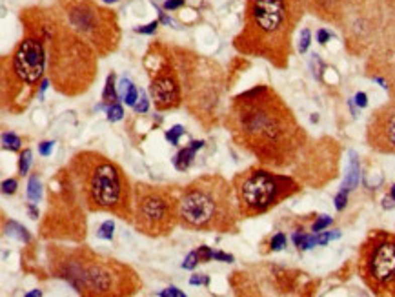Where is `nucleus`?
<instances>
[{
	"label": "nucleus",
	"instance_id": "nucleus-1",
	"mask_svg": "<svg viewBox=\"0 0 395 297\" xmlns=\"http://www.w3.org/2000/svg\"><path fill=\"white\" fill-rule=\"evenodd\" d=\"M224 126L239 148L266 168H288L308 139L284 99L264 84L231 99Z\"/></svg>",
	"mask_w": 395,
	"mask_h": 297
},
{
	"label": "nucleus",
	"instance_id": "nucleus-2",
	"mask_svg": "<svg viewBox=\"0 0 395 297\" xmlns=\"http://www.w3.org/2000/svg\"><path fill=\"white\" fill-rule=\"evenodd\" d=\"M24 35L40 39L48 53L53 88L66 97L86 93L99 73L97 51L67 24L58 6H33L20 11Z\"/></svg>",
	"mask_w": 395,
	"mask_h": 297
},
{
	"label": "nucleus",
	"instance_id": "nucleus-3",
	"mask_svg": "<svg viewBox=\"0 0 395 297\" xmlns=\"http://www.w3.org/2000/svg\"><path fill=\"white\" fill-rule=\"evenodd\" d=\"M304 10V0H246L243 29L233 39V48L282 69L290 62L293 31Z\"/></svg>",
	"mask_w": 395,
	"mask_h": 297
},
{
	"label": "nucleus",
	"instance_id": "nucleus-4",
	"mask_svg": "<svg viewBox=\"0 0 395 297\" xmlns=\"http://www.w3.org/2000/svg\"><path fill=\"white\" fill-rule=\"evenodd\" d=\"M49 270L81 295H133L142 283L129 264L95 254L90 248H48Z\"/></svg>",
	"mask_w": 395,
	"mask_h": 297
},
{
	"label": "nucleus",
	"instance_id": "nucleus-5",
	"mask_svg": "<svg viewBox=\"0 0 395 297\" xmlns=\"http://www.w3.org/2000/svg\"><path fill=\"white\" fill-rule=\"evenodd\" d=\"M67 170L86 210L133 222V188L120 164L99 152L84 150L73 155Z\"/></svg>",
	"mask_w": 395,
	"mask_h": 297
},
{
	"label": "nucleus",
	"instance_id": "nucleus-6",
	"mask_svg": "<svg viewBox=\"0 0 395 297\" xmlns=\"http://www.w3.org/2000/svg\"><path fill=\"white\" fill-rule=\"evenodd\" d=\"M239 217L233 184L222 175H200L181 192V226L186 230L233 234Z\"/></svg>",
	"mask_w": 395,
	"mask_h": 297
},
{
	"label": "nucleus",
	"instance_id": "nucleus-7",
	"mask_svg": "<svg viewBox=\"0 0 395 297\" xmlns=\"http://www.w3.org/2000/svg\"><path fill=\"white\" fill-rule=\"evenodd\" d=\"M182 82L184 104L206 128L217 124L224 93V69L211 58L182 48H172Z\"/></svg>",
	"mask_w": 395,
	"mask_h": 297
},
{
	"label": "nucleus",
	"instance_id": "nucleus-8",
	"mask_svg": "<svg viewBox=\"0 0 395 297\" xmlns=\"http://www.w3.org/2000/svg\"><path fill=\"white\" fill-rule=\"evenodd\" d=\"M48 53L40 39L24 35L15 49L2 58V104L19 115L31 104L44 82Z\"/></svg>",
	"mask_w": 395,
	"mask_h": 297
},
{
	"label": "nucleus",
	"instance_id": "nucleus-9",
	"mask_svg": "<svg viewBox=\"0 0 395 297\" xmlns=\"http://www.w3.org/2000/svg\"><path fill=\"white\" fill-rule=\"evenodd\" d=\"M231 184L243 219L264 215L300 192V184L291 175L277 173L266 166H250L235 173Z\"/></svg>",
	"mask_w": 395,
	"mask_h": 297
},
{
	"label": "nucleus",
	"instance_id": "nucleus-10",
	"mask_svg": "<svg viewBox=\"0 0 395 297\" xmlns=\"http://www.w3.org/2000/svg\"><path fill=\"white\" fill-rule=\"evenodd\" d=\"M67 24L95 49L99 57H108L119 48L120 26L117 13L95 0H57Z\"/></svg>",
	"mask_w": 395,
	"mask_h": 297
},
{
	"label": "nucleus",
	"instance_id": "nucleus-11",
	"mask_svg": "<svg viewBox=\"0 0 395 297\" xmlns=\"http://www.w3.org/2000/svg\"><path fill=\"white\" fill-rule=\"evenodd\" d=\"M181 225V195L173 188L137 182L133 186V226L146 237H168Z\"/></svg>",
	"mask_w": 395,
	"mask_h": 297
},
{
	"label": "nucleus",
	"instance_id": "nucleus-12",
	"mask_svg": "<svg viewBox=\"0 0 395 297\" xmlns=\"http://www.w3.org/2000/svg\"><path fill=\"white\" fill-rule=\"evenodd\" d=\"M359 275L375 295L395 297V234L373 230L359 250Z\"/></svg>",
	"mask_w": 395,
	"mask_h": 297
},
{
	"label": "nucleus",
	"instance_id": "nucleus-13",
	"mask_svg": "<svg viewBox=\"0 0 395 297\" xmlns=\"http://www.w3.org/2000/svg\"><path fill=\"white\" fill-rule=\"evenodd\" d=\"M144 67L149 77V95L159 111L181 108L184 102L179 67L173 58L172 46L153 42L144 57Z\"/></svg>",
	"mask_w": 395,
	"mask_h": 297
},
{
	"label": "nucleus",
	"instance_id": "nucleus-14",
	"mask_svg": "<svg viewBox=\"0 0 395 297\" xmlns=\"http://www.w3.org/2000/svg\"><path fill=\"white\" fill-rule=\"evenodd\" d=\"M366 140L379 154H395V101L371 113L366 128Z\"/></svg>",
	"mask_w": 395,
	"mask_h": 297
},
{
	"label": "nucleus",
	"instance_id": "nucleus-15",
	"mask_svg": "<svg viewBox=\"0 0 395 297\" xmlns=\"http://www.w3.org/2000/svg\"><path fill=\"white\" fill-rule=\"evenodd\" d=\"M306 10L330 24H344L348 0H304Z\"/></svg>",
	"mask_w": 395,
	"mask_h": 297
},
{
	"label": "nucleus",
	"instance_id": "nucleus-16",
	"mask_svg": "<svg viewBox=\"0 0 395 297\" xmlns=\"http://www.w3.org/2000/svg\"><path fill=\"white\" fill-rule=\"evenodd\" d=\"M202 146H204V140H193L190 146H186L184 150H181V152L175 155V159H173L175 168L181 170V172L190 168L191 163H193V159H195V154L202 148Z\"/></svg>",
	"mask_w": 395,
	"mask_h": 297
},
{
	"label": "nucleus",
	"instance_id": "nucleus-17",
	"mask_svg": "<svg viewBox=\"0 0 395 297\" xmlns=\"http://www.w3.org/2000/svg\"><path fill=\"white\" fill-rule=\"evenodd\" d=\"M352 155V161H350V170H348V177L346 181H344L343 184V190H346V192H350V190H353V188L357 186L359 182V163H357V157H355V154H350Z\"/></svg>",
	"mask_w": 395,
	"mask_h": 297
},
{
	"label": "nucleus",
	"instance_id": "nucleus-18",
	"mask_svg": "<svg viewBox=\"0 0 395 297\" xmlns=\"http://www.w3.org/2000/svg\"><path fill=\"white\" fill-rule=\"evenodd\" d=\"M6 234L11 235V237H19L20 241H26V243H29V239H31V235H29V232L26 230L24 226L17 225L13 220L10 225H6Z\"/></svg>",
	"mask_w": 395,
	"mask_h": 297
},
{
	"label": "nucleus",
	"instance_id": "nucleus-19",
	"mask_svg": "<svg viewBox=\"0 0 395 297\" xmlns=\"http://www.w3.org/2000/svg\"><path fill=\"white\" fill-rule=\"evenodd\" d=\"M102 101L108 102V104H113V101H117V90H115V73H110V75H108L104 93H102Z\"/></svg>",
	"mask_w": 395,
	"mask_h": 297
},
{
	"label": "nucleus",
	"instance_id": "nucleus-20",
	"mask_svg": "<svg viewBox=\"0 0 395 297\" xmlns=\"http://www.w3.org/2000/svg\"><path fill=\"white\" fill-rule=\"evenodd\" d=\"M293 243L299 250H308L311 246L317 245V235H306V234H295L293 235Z\"/></svg>",
	"mask_w": 395,
	"mask_h": 297
},
{
	"label": "nucleus",
	"instance_id": "nucleus-21",
	"mask_svg": "<svg viewBox=\"0 0 395 297\" xmlns=\"http://www.w3.org/2000/svg\"><path fill=\"white\" fill-rule=\"evenodd\" d=\"M28 197H29V201H33V202H38L40 201V197H42V186H40V181H38L37 175H33L28 182Z\"/></svg>",
	"mask_w": 395,
	"mask_h": 297
},
{
	"label": "nucleus",
	"instance_id": "nucleus-22",
	"mask_svg": "<svg viewBox=\"0 0 395 297\" xmlns=\"http://www.w3.org/2000/svg\"><path fill=\"white\" fill-rule=\"evenodd\" d=\"M20 144L22 140L17 137L15 133H2V148L4 150H10V152H19L20 150Z\"/></svg>",
	"mask_w": 395,
	"mask_h": 297
},
{
	"label": "nucleus",
	"instance_id": "nucleus-23",
	"mask_svg": "<svg viewBox=\"0 0 395 297\" xmlns=\"http://www.w3.org/2000/svg\"><path fill=\"white\" fill-rule=\"evenodd\" d=\"M31 157H33L31 150H24V152L20 154V159H19V173H20V175H26V173L29 172V166H31Z\"/></svg>",
	"mask_w": 395,
	"mask_h": 297
},
{
	"label": "nucleus",
	"instance_id": "nucleus-24",
	"mask_svg": "<svg viewBox=\"0 0 395 297\" xmlns=\"http://www.w3.org/2000/svg\"><path fill=\"white\" fill-rule=\"evenodd\" d=\"M113 230H115L113 220H104V222L100 225L99 232H97V237H100V239H111V237H113Z\"/></svg>",
	"mask_w": 395,
	"mask_h": 297
},
{
	"label": "nucleus",
	"instance_id": "nucleus-25",
	"mask_svg": "<svg viewBox=\"0 0 395 297\" xmlns=\"http://www.w3.org/2000/svg\"><path fill=\"white\" fill-rule=\"evenodd\" d=\"M122 117H124L122 106L117 104V102L110 104V108H108V120H110V122H117V120H120Z\"/></svg>",
	"mask_w": 395,
	"mask_h": 297
},
{
	"label": "nucleus",
	"instance_id": "nucleus-26",
	"mask_svg": "<svg viewBox=\"0 0 395 297\" xmlns=\"http://www.w3.org/2000/svg\"><path fill=\"white\" fill-rule=\"evenodd\" d=\"M286 243H288V239H286V235L279 232V234L273 235L272 241H270V250H272V252H279V250L284 248Z\"/></svg>",
	"mask_w": 395,
	"mask_h": 297
},
{
	"label": "nucleus",
	"instance_id": "nucleus-27",
	"mask_svg": "<svg viewBox=\"0 0 395 297\" xmlns=\"http://www.w3.org/2000/svg\"><path fill=\"white\" fill-rule=\"evenodd\" d=\"M309 42H311V33H309V29L304 28L302 29V33H300V39H299V53L300 55H304L309 48Z\"/></svg>",
	"mask_w": 395,
	"mask_h": 297
},
{
	"label": "nucleus",
	"instance_id": "nucleus-28",
	"mask_svg": "<svg viewBox=\"0 0 395 297\" xmlns=\"http://www.w3.org/2000/svg\"><path fill=\"white\" fill-rule=\"evenodd\" d=\"M330 225H332V217H330V215H321L319 219L313 222L311 230H313L315 234H319V232H323L324 228H326V226H330Z\"/></svg>",
	"mask_w": 395,
	"mask_h": 297
},
{
	"label": "nucleus",
	"instance_id": "nucleus-29",
	"mask_svg": "<svg viewBox=\"0 0 395 297\" xmlns=\"http://www.w3.org/2000/svg\"><path fill=\"white\" fill-rule=\"evenodd\" d=\"M199 263H200V261H199V255H197V250H195V252H190V254H188V257H186L184 263H182V268H184V270H193Z\"/></svg>",
	"mask_w": 395,
	"mask_h": 297
},
{
	"label": "nucleus",
	"instance_id": "nucleus-30",
	"mask_svg": "<svg viewBox=\"0 0 395 297\" xmlns=\"http://www.w3.org/2000/svg\"><path fill=\"white\" fill-rule=\"evenodd\" d=\"M184 133V128L182 126H173L170 131H166V139L172 144H179V137Z\"/></svg>",
	"mask_w": 395,
	"mask_h": 297
},
{
	"label": "nucleus",
	"instance_id": "nucleus-31",
	"mask_svg": "<svg viewBox=\"0 0 395 297\" xmlns=\"http://www.w3.org/2000/svg\"><path fill=\"white\" fill-rule=\"evenodd\" d=\"M197 255H199L200 263H208V261H211V259H213V250H211L210 246H199V250H197Z\"/></svg>",
	"mask_w": 395,
	"mask_h": 297
},
{
	"label": "nucleus",
	"instance_id": "nucleus-32",
	"mask_svg": "<svg viewBox=\"0 0 395 297\" xmlns=\"http://www.w3.org/2000/svg\"><path fill=\"white\" fill-rule=\"evenodd\" d=\"M157 28H159V22L157 20H153V22H149V24H146V26H138V28H135V31L140 35H153L157 31Z\"/></svg>",
	"mask_w": 395,
	"mask_h": 297
},
{
	"label": "nucleus",
	"instance_id": "nucleus-33",
	"mask_svg": "<svg viewBox=\"0 0 395 297\" xmlns=\"http://www.w3.org/2000/svg\"><path fill=\"white\" fill-rule=\"evenodd\" d=\"M137 101H138V91H137V88L131 84L129 90H128V93L124 95V102H126L128 106H135V102Z\"/></svg>",
	"mask_w": 395,
	"mask_h": 297
},
{
	"label": "nucleus",
	"instance_id": "nucleus-34",
	"mask_svg": "<svg viewBox=\"0 0 395 297\" xmlns=\"http://www.w3.org/2000/svg\"><path fill=\"white\" fill-rule=\"evenodd\" d=\"M346 202H348V192L346 190H341V192L337 193V197H335V208H337L339 211L344 210Z\"/></svg>",
	"mask_w": 395,
	"mask_h": 297
},
{
	"label": "nucleus",
	"instance_id": "nucleus-35",
	"mask_svg": "<svg viewBox=\"0 0 395 297\" xmlns=\"http://www.w3.org/2000/svg\"><path fill=\"white\" fill-rule=\"evenodd\" d=\"M17 186H19V182L15 181V179H8V181L2 182V192L11 195V193L17 192Z\"/></svg>",
	"mask_w": 395,
	"mask_h": 297
},
{
	"label": "nucleus",
	"instance_id": "nucleus-36",
	"mask_svg": "<svg viewBox=\"0 0 395 297\" xmlns=\"http://www.w3.org/2000/svg\"><path fill=\"white\" fill-rule=\"evenodd\" d=\"M53 148H55V142H53V140H46V142L38 144V154L44 155V157H48V155L51 154Z\"/></svg>",
	"mask_w": 395,
	"mask_h": 297
},
{
	"label": "nucleus",
	"instance_id": "nucleus-37",
	"mask_svg": "<svg viewBox=\"0 0 395 297\" xmlns=\"http://www.w3.org/2000/svg\"><path fill=\"white\" fill-rule=\"evenodd\" d=\"M135 111H137V113H146V111H148V99H146V95H140V99H138V102H135Z\"/></svg>",
	"mask_w": 395,
	"mask_h": 297
},
{
	"label": "nucleus",
	"instance_id": "nucleus-38",
	"mask_svg": "<svg viewBox=\"0 0 395 297\" xmlns=\"http://www.w3.org/2000/svg\"><path fill=\"white\" fill-rule=\"evenodd\" d=\"M332 37H334V35L330 33L328 29L321 28L319 31H317V42H319V44H323V46H324V44H326V42H328V40L332 39Z\"/></svg>",
	"mask_w": 395,
	"mask_h": 297
},
{
	"label": "nucleus",
	"instance_id": "nucleus-39",
	"mask_svg": "<svg viewBox=\"0 0 395 297\" xmlns=\"http://www.w3.org/2000/svg\"><path fill=\"white\" fill-rule=\"evenodd\" d=\"M339 232H335V234H330V232H326V234H323V235H319L317 237V245H326V243H330L332 239H337L339 237Z\"/></svg>",
	"mask_w": 395,
	"mask_h": 297
},
{
	"label": "nucleus",
	"instance_id": "nucleus-40",
	"mask_svg": "<svg viewBox=\"0 0 395 297\" xmlns=\"http://www.w3.org/2000/svg\"><path fill=\"white\" fill-rule=\"evenodd\" d=\"M184 4H186V0H166V2H164V10H168V11L179 10V8Z\"/></svg>",
	"mask_w": 395,
	"mask_h": 297
},
{
	"label": "nucleus",
	"instance_id": "nucleus-41",
	"mask_svg": "<svg viewBox=\"0 0 395 297\" xmlns=\"http://www.w3.org/2000/svg\"><path fill=\"white\" fill-rule=\"evenodd\" d=\"M215 261H222V263H233V255L224 254V252H213Z\"/></svg>",
	"mask_w": 395,
	"mask_h": 297
},
{
	"label": "nucleus",
	"instance_id": "nucleus-42",
	"mask_svg": "<svg viewBox=\"0 0 395 297\" xmlns=\"http://www.w3.org/2000/svg\"><path fill=\"white\" fill-rule=\"evenodd\" d=\"M159 295H177V297H184V292H181V290H177V288H166V290H162V292H159Z\"/></svg>",
	"mask_w": 395,
	"mask_h": 297
},
{
	"label": "nucleus",
	"instance_id": "nucleus-43",
	"mask_svg": "<svg viewBox=\"0 0 395 297\" xmlns=\"http://www.w3.org/2000/svg\"><path fill=\"white\" fill-rule=\"evenodd\" d=\"M355 102H357L359 108H366V106H368L366 93H357V95H355Z\"/></svg>",
	"mask_w": 395,
	"mask_h": 297
},
{
	"label": "nucleus",
	"instance_id": "nucleus-44",
	"mask_svg": "<svg viewBox=\"0 0 395 297\" xmlns=\"http://www.w3.org/2000/svg\"><path fill=\"white\" fill-rule=\"evenodd\" d=\"M191 284H208V277L206 275H202V273H199V275H193V277L190 279Z\"/></svg>",
	"mask_w": 395,
	"mask_h": 297
},
{
	"label": "nucleus",
	"instance_id": "nucleus-45",
	"mask_svg": "<svg viewBox=\"0 0 395 297\" xmlns=\"http://www.w3.org/2000/svg\"><path fill=\"white\" fill-rule=\"evenodd\" d=\"M28 210H29V215H31V219H38V211H37V208H35V202H29Z\"/></svg>",
	"mask_w": 395,
	"mask_h": 297
},
{
	"label": "nucleus",
	"instance_id": "nucleus-46",
	"mask_svg": "<svg viewBox=\"0 0 395 297\" xmlns=\"http://www.w3.org/2000/svg\"><path fill=\"white\" fill-rule=\"evenodd\" d=\"M390 197L395 201V184H393V186H391V190H390Z\"/></svg>",
	"mask_w": 395,
	"mask_h": 297
},
{
	"label": "nucleus",
	"instance_id": "nucleus-47",
	"mask_svg": "<svg viewBox=\"0 0 395 297\" xmlns=\"http://www.w3.org/2000/svg\"><path fill=\"white\" fill-rule=\"evenodd\" d=\"M102 2H106V4H115V2H119V0H102Z\"/></svg>",
	"mask_w": 395,
	"mask_h": 297
}]
</instances>
